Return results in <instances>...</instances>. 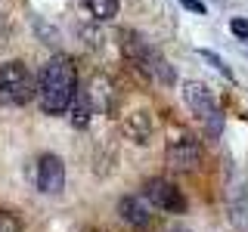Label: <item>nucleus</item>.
Returning <instances> with one entry per match:
<instances>
[{
	"instance_id": "f257e3e1",
	"label": "nucleus",
	"mask_w": 248,
	"mask_h": 232,
	"mask_svg": "<svg viewBox=\"0 0 248 232\" xmlns=\"http://www.w3.org/2000/svg\"><path fill=\"white\" fill-rule=\"evenodd\" d=\"M78 93V68L75 59L65 53H56L44 65L41 81H37V102L46 115H62L72 108V99Z\"/></svg>"
},
{
	"instance_id": "f03ea898",
	"label": "nucleus",
	"mask_w": 248,
	"mask_h": 232,
	"mask_svg": "<svg viewBox=\"0 0 248 232\" xmlns=\"http://www.w3.org/2000/svg\"><path fill=\"white\" fill-rule=\"evenodd\" d=\"M37 93L34 77L25 68V62L13 59L0 65V105H25Z\"/></svg>"
},
{
	"instance_id": "7ed1b4c3",
	"label": "nucleus",
	"mask_w": 248,
	"mask_h": 232,
	"mask_svg": "<svg viewBox=\"0 0 248 232\" xmlns=\"http://www.w3.org/2000/svg\"><path fill=\"white\" fill-rule=\"evenodd\" d=\"M165 161H168V167L183 170V174L199 170L202 167V145H199V139L189 136V133L174 136L168 143V149H165Z\"/></svg>"
},
{
	"instance_id": "20e7f679",
	"label": "nucleus",
	"mask_w": 248,
	"mask_h": 232,
	"mask_svg": "<svg viewBox=\"0 0 248 232\" xmlns=\"http://www.w3.org/2000/svg\"><path fill=\"white\" fill-rule=\"evenodd\" d=\"M146 201H149L152 207H158V211H165V214H183L186 211L183 192L177 189L174 183L161 180V176H155V180L146 183Z\"/></svg>"
},
{
	"instance_id": "39448f33",
	"label": "nucleus",
	"mask_w": 248,
	"mask_h": 232,
	"mask_svg": "<svg viewBox=\"0 0 248 232\" xmlns=\"http://www.w3.org/2000/svg\"><path fill=\"white\" fill-rule=\"evenodd\" d=\"M37 189L44 195H59L65 189V164L59 155H41L37 161Z\"/></svg>"
},
{
	"instance_id": "423d86ee",
	"label": "nucleus",
	"mask_w": 248,
	"mask_h": 232,
	"mask_svg": "<svg viewBox=\"0 0 248 232\" xmlns=\"http://www.w3.org/2000/svg\"><path fill=\"white\" fill-rule=\"evenodd\" d=\"M118 217L121 223H127L130 229H149L152 226V204L146 198H137V195H124L118 201Z\"/></svg>"
},
{
	"instance_id": "0eeeda50",
	"label": "nucleus",
	"mask_w": 248,
	"mask_h": 232,
	"mask_svg": "<svg viewBox=\"0 0 248 232\" xmlns=\"http://www.w3.org/2000/svg\"><path fill=\"white\" fill-rule=\"evenodd\" d=\"M183 99H186V105L192 108V115H196V118H202V121H208V118L217 112L214 96L208 93L205 84H199V81H186V84H183Z\"/></svg>"
},
{
	"instance_id": "6e6552de",
	"label": "nucleus",
	"mask_w": 248,
	"mask_h": 232,
	"mask_svg": "<svg viewBox=\"0 0 248 232\" xmlns=\"http://www.w3.org/2000/svg\"><path fill=\"white\" fill-rule=\"evenodd\" d=\"M152 130H155V124H152L149 112H130L127 118L121 121V133L137 145H149L152 143Z\"/></svg>"
},
{
	"instance_id": "1a4fd4ad",
	"label": "nucleus",
	"mask_w": 248,
	"mask_h": 232,
	"mask_svg": "<svg viewBox=\"0 0 248 232\" xmlns=\"http://www.w3.org/2000/svg\"><path fill=\"white\" fill-rule=\"evenodd\" d=\"M87 96H90V102H93L96 112H112L115 108V84L108 81V77L96 74L87 87Z\"/></svg>"
},
{
	"instance_id": "9d476101",
	"label": "nucleus",
	"mask_w": 248,
	"mask_h": 232,
	"mask_svg": "<svg viewBox=\"0 0 248 232\" xmlns=\"http://www.w3.org/2000/svg\"><path fill=\"white\" fill-rule=\"evenodd\" d=\"M230 220L248 229V180H239L230 192Z\"/></svg>"
},
{
	"instance_id": "9b49d317",
	"label": "nucleus",
	"mask_w": 248,
	"mask_h": 232,
	"mask_svg": "<svg viewBox=\"0 0 248 232\" xmlns=\"http://www.w3.org/2000/svg\"><path fill=\"white\" fill-rule=\"evenodd\" d=\"M93 112H96V108H93L90 96H87V90H78V93H75V99H72V124H75L78 130L87 127Z\"/></svg>"
},
{
	"instance_id": "f8f14e48",
	"label": "nucleus",
	"mask_w": 248,
	"mask_h": 232,
	"mask_svg": "<svg viewBox=\"0 0 248 232\" xmlns=\"http://www.w3.org/2000/svg\"><path fill=\"white\" fill-rule=\"evenodd\" d=\"M84 3H87V10L93 13L96 22H108L118 15V0H84Z\"/></svg>"
},
{
	"instance_id": "ddd939ff",
	"label": "nucleus",
	"mask_w": 248,
	"mask_h": 232,
	"mask_svg": "<svg viewBox=\"0 0 248 232\" xmlns=\"http://www.w3.org/2000/svg\"><path fill=\"white\" fill-rule=\"evenodd\" d=\"M0 232H22V220L13 211H0Z\"/></svg>"
},
{
	"instance_id": "4468645a",
	"label": "nucleus",
	"mask_w": 248,
	"mask_h": 232,
	"mask_svg": "<svg viewBox=\"0 0 248 232\" xmlns=\"http://www.w3.org/2000/svg\"><path fill=\"white\" fill-rule=\"evenodd\" d=\"M199 53H202V59H205L208 65H214V68H217V72H220L223 77H230V81H232V72H230V68L220 62V56H217V53H211V50H199Z\"/></svg>"
},
{
	"instance_id": "2eb2a0df",
	"label": "nucleus",
	"mask_w": 248,
	"mask_h": 232,
	"mask_svg": "<svg viewBox=\"0 0 248 232\" xmlns=\"http://www.w3.org/2000/svg\"><path fill=\"white\" fill-rule=\"evenodd\" d=\"M205 124H208V136H211V139L220 136V130H223V115H220V108H217V112H214Z\"/></svg>"
},
{
	"instance_id": "dca6fc26",
	"label": "nucleus",
	"mask_w": 248,
	"mask_h": 232,
	"mask_svg": "<svg viewBox=\"0 0 248 232\" xmlns=\"http://www.w3.org/2000/svg\"><path fill=\"white\" fill-rule=\"evenodd\" d=\"M37 31H41V34H44V44H56L59 41V31H53V28H46V22H37Z\"/></svg>"
},
{
	"instance_id": "f3484780",
	"label": "nucleus",
	"mask_w": 248,
	"mask_h": 232,
	"mask_svg": "<svg viewBox=\"0 0 248 232\" xmlns=\"http://www.w3.org/2000/svg\"><path fill=\"white\" fill-rule=\"evenodd\" d=\"M230 28H232V34H236V37L248 41V22H245V19H232V22H230Z\"/></svg>"
},
{
	"instance_id": "a211bd4d",
	"label": "nucleus",
	"mask_w": 248,
	"mask_h": 232,
	"mask_svg": "<svg viewBox=\"0 0 248 232\" xmlns=\"http://www.w3.org/2000/svg\"><path fill=\"white\" fill-rule=\"evenodd\" d=\"M81 37H87V46H99V31H96V28L84 25V28H81Z\"/></svg>"
},
{
	"instance_id": "6ab92c4d",
	"label": "nucleus",
	"mask_w": 248,
	"mask_h": 232,
	"mask_svg": "<svg viewBox=\"0 0 248 232\" xmlns=\"http://www.w3.org/2000/svg\"><path fill=\"white\" fill-rule=\"evenodd\" d=\"M180 6H186L189 13H199V15H205V3H202V0H180Z\"/></svg>"
},
{
	"instance_id": "aec40b11",
	"label": "nucleus",
	"mask_w": 248,
	"mask_h": 232,
	"mask_svg": "<svg viewBox=\"0 0 248 232\" xmlns=\"http://www.w3.org/2000/svg\"><path fill=\"white\" fill-rule=\"evenodd\" d=\"M3 31H6V25H3V15H0V37H3Z\"/></svg>"
},
{
	"instance_id": "412c9836",
	"label": "nucleus",
	"mask_w": 248,
	"mask_h": 232,
	"mask_svg": "<svg viewBox=\"0 0 248 232\" xmlns=\"http://www.w3.org/2000/svg\"><path fill=\"white\" fill-rule=\"evenodd\" d=\"M180 232H183V229H180Z\"/></svg>"
}]
</instances>
